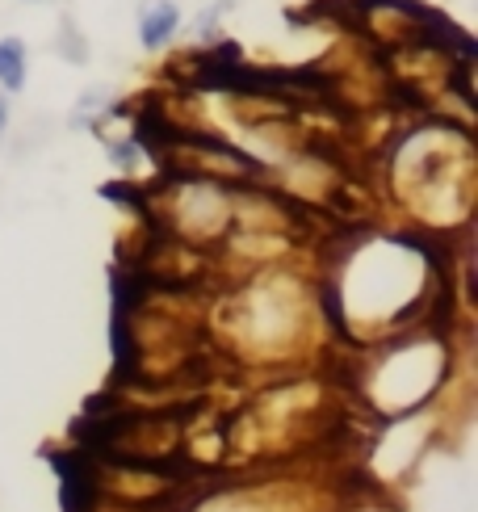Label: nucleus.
<instances>
[{
	"label": "nucleus",
	"instance_id": "7ed1b4c3",
	"mask_svg": "<svg viewBox=\"0 0 478 512\" xmlns=\"http://www.w3.org/2000/svg\"><path fill=\"white\" fill-rule=\"evenodd\" d=\"M9 131V93H0V139Z\"/></svg>",
	"mask_w": 478,
	"mask_h": 512
},
{
	"label": "nucleus",
	"instance_id": "f257e3e1",
	"mask_svg": "<svg viewBox=\"0 0 478 512\" xmlns=\"http://www.w3.org/2000/svg\"><path fill=\"white\" fill-rule=\"evenodd\" d=\"M181 21H185V13H181L177 0H147V5L139 9V21H135L139 47L143 51L168 47V42L177 38V30H181Z\"/></svg>",
	"mask_w": 478,
	"mask_h": 512
},
{
	"label": "nucleus",
	"instance_id": "f03ea898",
	"mask_svg": "<svg viewBox=\"0 0 478 512\" xmlns=\"http://www.w3.org/2000/svg\"><path fill=\"white\" fill-rule=\"evenodd\" d=\"M30 80V55H26V42L5 34L0 38V93H21Z\"/></svg>",
	"mask_w": 478,
	"mask_h": 512
}]
</instances>
